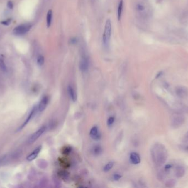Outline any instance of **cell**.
I'll list each match as a JSON object with an SVG mask.
<instances>
[{
  "instance_id": "obj_1",
  "label": "cell",
  "mask_w": 188,
  "mask_h": 188,
  "mask_svg": "<svg viewBox=\"0 0 188 188\" xmlns=\"http://www.w3.org/2000/svg\"><path fill=\"white\" fill-rule=\"evenodd\" d=\"M151 156L155 164L160 166L166 161L168 158V152L163 144L157 143L154 144L151 149Z\"/></svg>"
},
{
  "instance_id": "obj_2",
  "label": "cell",
  "mask_w": 188,
  "mask_h": 188,
  "mask_svg": "<svg viewBox=\"0 0 188 188\" xmlns=\"http://www.w3.org/2000/svg\"><path fill=\"white\" fill-rule=\"evenodd\" d=\"M112 32V26L110 19H107L106 22L105 29L102 36V41L104 46L107 48L109 46V41Z\"/></svg>"
},
{
  "instance_id": "obj_3",
  "label": "cell",
  "mask_w": 188,
  "mask_h": 188,
  "mask_svg": "<svg viewBox=\"0 0 188 188\" xmlns=\"http://www.w3.org/2000/svg\"><path fill=\"white\" fill-rule=\"evenodd\" d=\"M31 26L32 25L31 23L22 24L18 26H16L13 29V34L14 35H18V36L24 35L30 31V29L31 28Z\"/></svg>"
},
{
  "instance_id": "obj_4",
  "label": "cell",
  "mask_w": 188,
  "mask_h": 188,
  "mask_svg": "<svg viewBox=\"0 0 188 188\" xmlns=\"http://www.w3.org/2000/svg\"><path fill=\"white\" fill-rule=\"evenodd\" d=\"M185 122V117L182 114L176 113L172 116L171 120L172 127L177 128L181 127Z\"/></svg>"
},
{
  "instance_id": "obj_5",
  "label": "cell",
  "mask_w": 188,
  "mask_h": 188,
  "mask_svg": "<svg viewBox=\"0 0 188 188\" xmlns=\"http://www.w3.org/2000/svg\"><path fill=\"white\" fill-rule=\"evenodd\" d=\"M89 67V60L86 55L82 56L79 63V68L82 72H87Z\"/></svg>"
},
{
  "instance_id": "obj_6",
  "label": "cell",
  "mask_w": 188,
  "mask_h": 188,
  "mask_svg": "<svg viewBox=\"0 0 188 188\" xmlns=\"http://www.w3.org/2000/svg\"><path fill=\"white\" fill-rule=\"evenodd\" d=\"M175 94L180 98H185L188 96V88L185 86H178L175 88Z\"/></svg>"
},
{
  "instance_id": "obj_7",
  "label": "cell",
  "mask_w": 188,
  "mask_h": 188,
  "mask_svg": "<svg viewBox=\"0 0 188 188\" xmlns=\"http://www.w3.org/2000/svg\"><path fill=\"white\" fill-rule=\"evenodd\" d=\"M45 130H46V127H41L38 131H36L34 134H33L31 136V137L29 139V143L32 144L35 141H36L39 138Z\"/></svg>"
},
{
  "instance_id": "obj_8",
  "label": "cell",
  "mask_w": 188,
  "mask_h": 188,
  "mask_svg": "<svg viewBox=\"0 0 188 188\" xmlns=\"http://www.w3.org/2000/svg\"><path fill=\"white\" fill-rule=\"evenodd\" d=\"M38 109V108H37V107H35L33 108V109L31 111V113L29 114V116L28 117V118L26 119V120L24 122V123L22 124L21 127H19L17 131H21V130H22V129H23L24 127H26V125L31 121V120L32 119V118L34 116L35 113H36V111H37Z\"/></svg>"
},
{
  "instance_id": "obj_9",
  "label": "cell",
  "mask_w": 188,
  "mask_h": 188,
  "mask_svg": "<svg viewBox=\"0 0 188 188\" xmlns=\"http://www.w3.org/2000/svg\"><path fill=\"white\" fill-rule=\"evenodd\" d=\"M90 135L93 140H99L101 139V134L97 127H93L90 131Z\"/></svg>"
},
{
  "instance_id": "obj_10",
  "label": "cell",
  "mask_w": 188,
  "mask_h": 188,
  "mask_svg": "<svg viewBox=\"0 0 188 188\" xmlns=\"http://www.w3.org/2000/svg\"><path fill=\"white\" fill-rule=\"evenodd\" d=\"M185 173V170L183 167L182 166H177L175 167V174L177 178H182V177L184 176Z\"/></svg>"
},
{
  "instance_id": "obj_11",
  "label": "cell",
  "mask_w": 188,
  "mask_h": 188,
  "mask_svg": "<svg viewBox=\"0 0 188 188\" xmlns=\"http://www.w3.org/2000/svg\"><path fill=\"white\" fill-rule=\"evenodd\" d=\"M48 96L44 97L41 99L38 107V110L40 112H43L44 110L46 109L47 105L48 104Z\"/></svg>"
},
{
  "instance_id": "obj_12",
  "label": "cell",
  "mask_w": 188,
  "mask_h": 188,
  "mask_svg": "<svg viewBox=\"0 0 188 188\" xmlns=\"http://www.w3.org/2000/svg\"><path fill=\"white\" fill-rule=\"evenodd\" d=\"M41 148H42L41 146H40L38 147H37L32 153H31V154H29L27 157L26 159L28 161H33L34 159H35V158L37 157V156H38V154H39Z\"/></svg>"
},
{
  "instance_id": "obj_13",
  "label": "cell",
  "mask_w": 188,
  "mask_h": 188,
  "mask_svg": "<svg viewBox=\"0 0 188 188\" xmlns=\"http://www.w3.org/2000/svg\"><path fill=\"white\" fill-rule=\"evenodd\" d=\"M130 160L134 164H138L141 162L140 156L136 152H132L130 154Z\"/></svg>"
},
{
  "instance_id": "obj_14",
  "label": "cell",
  "mask_w": 188,
  "mask_h": 188,
  "mask_svg": "<svg viewBox=\"0 0 188 188\" xmlns=\"http://www.w3.org/2000/svg\"><path fill=\"white\" fill-rule=\"evenodd\" d=\"M68 92L69 93V95L70 96V98L73 102H75L77 99V93L75 91L74 88L72 87V86H69L68 87Z\"/></svg>"
},
{
  "instance_id": "obj_15",
  "label": "cell",
  "mask_w": 188,
  "mask_h": 188,
  "mask_svg": "<svg viewBox=\"0 0 188 188\" xmlns=\"http://www.w3.org/2000/svg\"><path fill=\"white\" fill-rule=\"evenodd\" d=\"M52 20V10L50 9L47 13V17H46V24L48 28L51 26Z\"/></svg>"
},
{
  "instance_id": "obj_16",
  "label": "cell",
  "mask_w": 188,
  "mask_h": 188,
  "mask_svg": "<svg viewBox=\"0 0 188 188\" xmlns=\"http://www.w3.org/2000/svg\"><path fill=\"white\" fill-rule=\"evenodd\" d=\"M123 7V0H120L118 4V12H117V17L119 21L122 17V14Z\"/></svg>"
},
{
  "instance_id": "obj_17",
  "label": "cell",
  "mask_w": 188,
  "mask_h": 188,
  "mask_svg": "<svg viewBox=\"0 0 188 188\" xmlns=\"http://www.w3.org/2000/svg\"><path fill=\"white\" fill-rule=\"evenodd\" d=\"M102 152V147L100 146H95L92 149V153H94V155L98 156L101 154Z\"/></svg>"
},
{
  "instance_id": "obj_18",
  "label": "cell",
  "mask_w": 188,
  "mask_h": 188,
  "mask_svg": "<svg viewBox=\"0 0 188 188\" xmlns=\"http://www.w3.org/2000/svg\"><path fill=\"white\" fill-rule=\"evenodd\" d=\"M0 69L3 72L7 71V67L4 63V59L0 56Z\"/></svg>"
},
{
  "instance_id": "obj_19",
  "label": "cell",
  "mask_w": 188,
  "mask_h": 188,
  "mask_svg": "<svg viewBox=\"0 0 188 188\" xmlns=\"http://www.w3.org/2000/svg\"><path fill=\"white\" fill-rule=\"evenodd\" d=\"M114 163L113 162H110L107 163L104 168V171L105 172H109L114 167Z\"/></svg>"
},
{
  "instance_id": "obj_20",
  "label": "cell",
  "mask_w": 188,
  "mask_h": 188,
  "mask_svg": "<svg viewBox=\"0 0 188 188\" xmlns=\"http://www.w3.org/2000/svg\"><path fill=\"white\" fill-rule=\"evenodd\" d=\"M45 62V59L43 55H39L37 59V63L40 66L43 65Z\"/></svg>"
},
{
  "instance_id": "obj_21",
  "label": "cell",
  "mask_w": 188,
  "mask_h": 188,
  "mask_svg": "<svg viewBox=\"0 0 188 188\" xmlns=\"http://www.w3.org/2000/svg\"><path fill=\"white\" fill-rule=\"evenodd\" d=\"M176 182L175 180L170 179L168 180L166 183V185L167 187H173L175 185Z\"/></svg>"
},
{
  "instance_id": "obj_22",
  "label": "cell",
  "mask_w": 188,
  "mask_h": 188,
  "mask_svg": "<svg viewBox=\"0 0 188 188\" xmlns=\"http://www.w3.org/2000/svg\"><path fill=\"white\" fill-rule=\"evenodd\" d=\"M114 120H115V119H114V117H109V119H108V120H107V125H108L109 127L112 126V125H113L114 122Z\"/></svg>"
},
{
  "instance_id": "obj_23",
  "label": "cell",
  "mask_w": 188,
  "mask_h": 188,
  "mask_svg": "<svg viewBox=\"0 0 188 188\" xmlns=\"http://www.w3.org/2000/svg\"><path fill=\"white\" fill-rule=\"evenodd\" d=\"M11 21H12V19L11 18H9L5 21H4L2 22H1V24H2L3 25H4V26H9L11 23Z\"/></svg>"
},
{
  "instance_id": "obj_24",
  "label": "cell",
  "mask_w": 188,
  "mask_h": 188,
  "mask_svg": "<svg viewBox=\"0 0 188 188\" xmlns=\"http://www.w3.org/2000/svg\"><path fill=\"white\" fill-rule=\"evenodd\" d=\"M77 41H78V40H77V38H71L70 40V44H72V45H74V44L77 43Z\"/></svg>"
},
{
  "instance_id": "obj_25",
  "label": "cell",
  "mask_w": 188,
  "mask_h": 188,
  "mask_svg": "<svg viewBox=\"0 0 188 188\" xmlns=\"http://www.w3.org/2000/svg\"><path fill=\"white\" fill-rule=\"evenodd\" d=\"M7 7L9 9H13V4L11 1H9V2H7Z\"/></svg>"
},
{
  "instance_id": "obj_26",
  "label": "cell",
  "mask_w": 188,
  "mask_h": 188,
  "mask_svg": "<svg viewBox=\"0 0 188 188\" xmlns=\"http://www.w3.org/2000/svg\"><path fill=\"white\" fill-rule=\"evenodd\" d=\"M121 178V176L119 174H116L114 176V179L115 180H118L120 179Z\"/></svg>"
},
{
  "instance_id": "obj_27",
  "label": "cell",
  "mask_w": 188,
  "mask_h": 188,
  "mask_svg": "<svg viewBox=\"0 0 188 188\" xmlns=\"http://www.w3.org/2000/svg\"><path fill=\"white\" fill-rule=\"evenodd\" d=\"M137 9L139 10V11H143L144 9V7L143 5L141 4H138L137 5Z\"/></svg>"
},
{
  "instance_id": "obj_28",
  "label": "cell",
  "mask_w": 188,
  "mask_h": 188,
  "mask_svg": "<svg viewBox=\"0 0 188 188\" xmlns=\"http://www.w3.org/2000/svg\"><path fill=\"white\" fill-rule=\"evenodd\" d=\"M184 142L186 144H188V132L184 136Z\"/></svg>"
}]
</instances>
